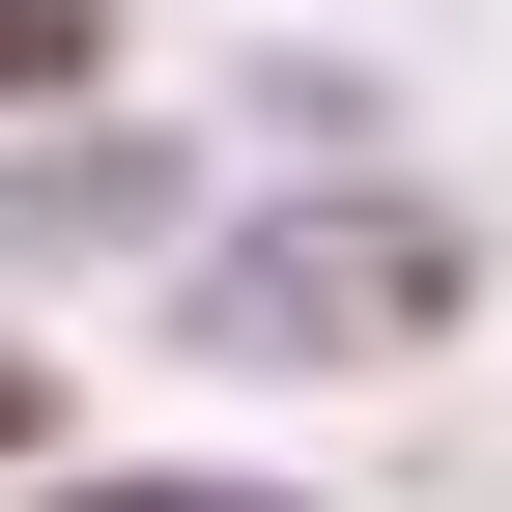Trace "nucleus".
Segmentation results:
<instances>
[{
  "label": "nucleus",
  "instance_id": "obj_3",
  "mask_svg": "<svg viewBox=\"0 0 512 512\" xmlns=\"http://www.w3.org/2000/svg\"><path fill=\"white\" fill-rule=\"evenodd\" d=\"M114 86V0H0V114H86Z\"/></svg>",
  "mask_w": 512,
  "mask_h": 512
},
{
  "label": "nucleus",
  "instance_id": "obj_5",
  "mask_svg": "<svg viewBox=\"0 0 512 512\" xmlns=\"http://www.w3.org/2000/svg\"><path fill=\"white\" fill-rule=\"evenodd\" d=\"M29 512H285V484H29Z\"/></svg>",
  "mask_w": 512,
  "mask_h": 512
},
{
  "label": "nucleus",
  "instance_id": "obj_2",
  "mask_svg": "<svg viewBox=\"0 0 512 512\" xmlns=\"http://www.w3.org/2000/svg\"><path fill=\"white\" fill-rule=\"evenodd\" d=\"M171 143H114V114H0V285H114V256H171Z\"/></svg>",
  "mask_w": 512,
  "mask_h": 512
},
{
  "label": "nucleus",
  "instance_id": "obj_4",
  "mask_svg": "<svg viewBox=\"0 0 512 512\" xmlns=\"http://www.w3.org/2000/svg\"><path fill=\"white\" fill-rule=\"evenodd\" d=\"M0 484H57V370L29 342H0Z\"/></svg>",
  "mask_w": 512,
  "mask_h": 512
},
{
  "label": "nucleus",
  "instance_id": "obj_1",
  "mask_svg": "<svg viewBox=\"0 0 512 512\" xmlns=\"http://www.w3.org/2000/svg\"><path fill=\"white\" fill-rule=\"evenodd\" d=\"M143 285H171L200 370L313 399V370H427V342H456V313H484V228L427 200V171H256V228H171Z\"/></svg>",
  "mask_w": 512,
  "mask_h": 512
}]
</instances>
